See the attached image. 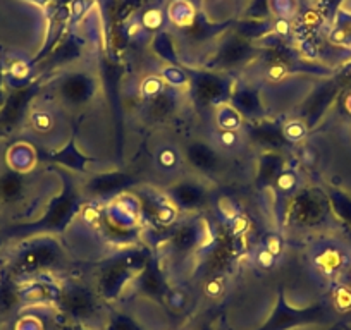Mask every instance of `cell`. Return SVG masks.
Here are the masks:
<instances>
[{
  "instance_id": "obj_1",
  "label": "cell",
  "mask_w": 351,
  "mask_h": 330,
  "mask_svg": "<svg viewBox=\"0 0 351 330\" xmlns=\"http://www.w3.org/2000/svg\"><path fill=\"white\" fill-rule=\"evenodd\" d=\"M160 162H164L165 165H172L174 164V155L171 153V151H165V153H162V157H160Z\"/></svg>"
},
{
  "instance_id": "obj_2",
  "label": "cell",
  "mask_w": 351,
  "mask_h": 330,
  "mask_svg": "<svg viewBox=\"0 0 351 330\" xmlns=\"http://www.w3.org/2000/svg\"><path fill=\"white\" fill-rule=\"evenodd\" d=\"M279 251V241L276 238L269 239V253H278Z\"/></svg>"
},
{
  "instance_id": "obj_3",
  "label": "cell",
  "mask_w": 351,
  "mask_h": 330,
  "mask_svg": "<svg viewBox=\"0 0 351 330\" xmlns=\"http://www.w3.org/2000/svg\"><path fill=\"white\" fill-rule=\"evenodd\" d=\"M222 141H224L226 144H232L236 141V136L232 133H224L222 134Z\"/></svg>"
},
{
  "instance_id": "obj_4",
  "label": "cell",
  "mask_w": 351,
  "mask_h": 330,
  "mask_svg": "<svg viewBox=\"0 0 351 330\" xmlns=\"http://www.w3.org/2000/svg\"><path fill=\"white\" fill-rule=\"evenodd\" d=\"M260 260H262L263 265H271L272 264V253H262L260 255Z\"/></svg>"
},
{
  "instance_id": "obj_5",
  "label": "cell",
  "mask_w": 351,
  "mask_h": 330,
  "mask_svg": "<svg viewBox=\"0 0 351 330\" xmlns=\"http://www.w3.org/2000/svg\"><path fill=\"white\" fill-rule=\"evenodd\" d=\"M279 31H288V25H285V23H279Z\"/></svg>"
}]
</instances>
